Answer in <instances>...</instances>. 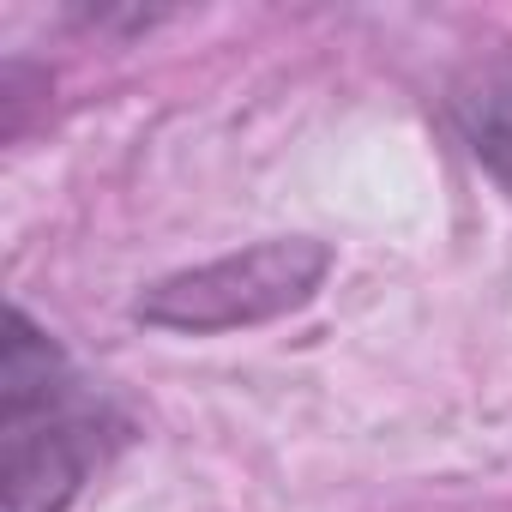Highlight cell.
Segmentation results:
<instances>
[{"instance_id":"cell-3","label":"cell","mask_w":512,"mask_h":512,"mask_svg":"<svg viewBox=\"0 0 512 512\" xmlns=\"http://www.w3.org/2000/svg\"><path fill=\"white\" fill-rule=\"evenodd\" d=\"M452 121H458L470 157L494 175V187L512 193V67L470 79L452 103Z\"/></svg>"},{"instance_id":"cell-1","label":"cell","mask_w":512,"mask_h":512,"mask_svg":"<svg viewBox=\"0 0 512 512\" xmlns=\"http://www.w3.org/2000/svg\"><path fill=\"white\" fill-rule=\"evenodd\" d=\"M127 440V416L25 314H7L0 350V494L7 512H67Z\"/></svg>"},{"instance_id":"cell-2","label":"cell","mask_w":512,"mask_h":512,"mask_svg":"<svg viewBox=\"0 0 512 512\" xmlns=\"http://www.w3.org/2000/svg\"><path fill=\"white\" fill-rule=\"evenodd\" d=\"M326 272H332L326 241H308V235L260 241V247H241V253H223V260L157 278L133 302V320H145L157 332H193V338L266 326V320L308 308L320 296Z\"/></svg>"}]
</instances>
